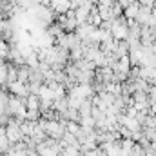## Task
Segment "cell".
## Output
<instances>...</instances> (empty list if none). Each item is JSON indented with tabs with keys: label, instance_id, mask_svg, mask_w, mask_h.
<instances>
[{
	"label": "cell",
	"instance_id": "obj_1",
	"mask_svg": "<svg viewBox=\"0 0 156 156\" xmlns=\"http://www.w3.org/2000/svg\"><path fill=\"white\" fill-rule=\"evenodd\" d=\"M9 91L13 93V96L22 98V100H26V98L29 96V87H27V83H24V82H15V83H11V85H9Z\"/></svg>",
	"mask_w": 156,
	"mask_h": 156
},
{
	"label": "cell",
	"instance_id": "obj_2",
	"mask_svg": "<svg viewBox=\"0 0 156 156\" xmlns=\"http://www.w3.org/2000/svg\"><path fill=\"white\" fill-rule=\"evenodd\" d=\"M0 89H9L7 85V64L0 62Z\"/></svg>",
	"mask_w": 156,
	"mask_h": 156
},
{
	"label": "cell",
	"instance_id": "obj_3",
	"mask_svg": "<svg viewBox=\"0 0 156 156\" xmlns=\"http://www.w3.org/2000/svg\"><path fill=\"white\" fill-rule=\"evenodd\" d=\"M38 105H40V96L38 94H29V96L26 98V107H27V109L38 111Z\"/></svg>",
	"mask_w": 156,
	"mask_h": 156
},
{
	"label": "cell",
	"instance_id": "obj_4",
	"mask_svg": "<svg viewBox=\"0 0 156 156\" xmlns=\"http://www.w3.org/2000/svg\"><path fill=\"white\" fill-rule=\"evenodd\" d=\"M29 75H31V67H27V66L18 67V82L27 83V82H29Z\"/></svg>",
	"mask_w": 156,
	"mask_h": 156
},
{
	"label": "cell",
	"instance_id": "obj_5",
	"mask_svg": "<svg viewBox=\"0 0 156 156\" xmlns=\"http://www.w3.org/2000/svg\"><path fill=\"white\" fill-rule=\"evenodd\" d=\"M9 51H11V45L4 40H0V60H7L9 58Z\"/></svg>",
	"mask_w": 156,
	"mask_h": 156
}]
</instances>
